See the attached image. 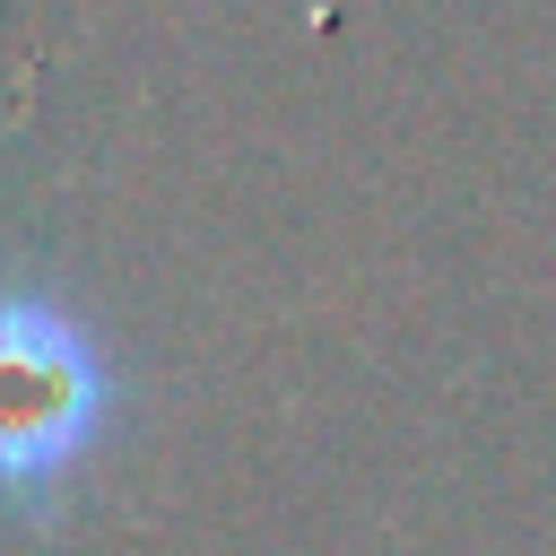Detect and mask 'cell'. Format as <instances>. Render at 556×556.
Masks as SVG:
<instances>
[{
    "mask_svg": "<svg viewBox=\"0 0 556 556\" xmlns=\"http://www.w3.org/2000/svg\"><path fill=\"white\" fill-rule=\"evenodd\" d=\"M113 417L96 330L35 287H0V504L52 513Z\"/></svg>",
    "mask_w": 556,
    "mask_h": 556,
    "instance_id": "1",
    "label": "cell"
}]
</instances>
